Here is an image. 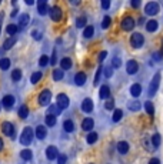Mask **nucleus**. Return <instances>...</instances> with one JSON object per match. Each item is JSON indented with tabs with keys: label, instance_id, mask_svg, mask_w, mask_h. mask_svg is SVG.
Wrapping results in <instances>:
<instances>
[{
	"label": "nucleus",
	"instance_id": "10",
	"mask_svg": "<svg viewBox=\"0 0 163 164\" xmlns=\"http://www.w3.org/2000/svg\"><path fill=\"white\" fill-rule=\"evenodd\" d=\"M69 104H70L69 97H67L66 94L60 93V94L57 96V104H56V106H57L60 110H64V109H67V107H69Z\"/></svg>",
	"mask_w": 163,
	"mask_h": 164
},
{
	"label": "nucleus",
	"instance_id": "42",
	"mask_svg": "<svg viewBox=\"0 0 163 164\" xmlns=\"http://www.w3.org/2000/svg\"><path fill=\"white\" fill-rule=\"evenodd\" d=\"M102 71H103V67H102V66H99V67H97L96 74H95V80H93V84H95V86H96V84H99V82H100V74H102Z\"/></svg>",
	"mask_w": 163,
	"mask_h": 164
},
{
	"label": "nucleus",
	"instance_id": "49",
	"mask_svg": "<svg viewBox=\"0 0 163 164\" xmlns=\"http://www.w3.org/2000/svg\"><path fill=\"white\" fill-rule=\"evenodd\" d=\"M66 161H67L66 154H60V156H57V164H66Z\"/></svg>",
	"mask_w": 163,
	"mask_h": 164
},
{
	"label": "nucleus",
	"instance_id": "20",
	"mask_svg": "<svg viewBox=\"0 0 163 164\" xmlns=\"http://www.w3.org/2000/svg\"><path fill=\"white\" fill-rule=\"evenodd\" d=\"M130 94L133 96V97H139V96L142 94V86L139 83L133 84V86L130 87Z\"/></svg>",
	"mask_w": 163,
	"mask_h": 164
},
{
	"label": "nucleus",
	"instance_id": "29",
	"mask_svg": "<svg viewBox=\"0 0 163 164\" xmlns=\"http://www.w3.org/2000/svg\"><path fill=\"white\" fill-rule=\"evenodd\" d=\"M52 76H53V80H54V82H60V80L64 77V73H63L62 69H54Z\"/></svg>",
	"mask_w": 163,
	"mask_h": 164
},
{
	"label": "nucleus",
	"instance_id": "46",
	"mask_svg": "<svg viewBox=\"0 0 163 164\" xmlns=\"http://www.w3.org/2000/svg\"><path fill=\"white\" fill-rule=\"evenodd\" d=\"M122 64V60L119 57H113L112 60V69H119Z\"/></svg>",
	"mask_w": 163,
	"mask_h": 164
},
{
	"label": "nucleus",
	"instance_id": "23",
	"mask_svg": "<svg viewBox=\"0 0 163 164\" xmlns=\"http://www.w3.org/2000/svg\"><path fill=\"white\" fill-rule=\"evenodd\" d=\"M20 157L26 161H30L33 158V153H32V150H29V148H25V150L20 151Z\"/></svg>",
	"mask_w": 163,
	"mask_h": 164
},
{
	"label": "nucleus",
	"instance_id": "15",
	"mask_svg": "<svg viewBox=\"0 0 163 164\" xmlns=\"http://www.w3.org/2000/svg\"><path fill=\"white\" fill-rule=\"evenodd\" d=\"M59 153H57V148L54 147V146H49L46 148V157L49 160H54V158H57Z\"/></svg>",
	"mask_w": 163,
	"mask_h": 164
},
{
	"label": "nucleus",
	"instance_id": "32",
	"mask_svg": "<svg viewBox=\"0 0 163 164\" xmlns=\"http://www.w3.org/2000/svg\"><path fill=\"white\" fill-rule=\"evenodd\" d=\"M60 113H62V110H60L56 104L50 106V107H49V110H47V114H49V116H54V117H57Z\"/></svg>",
	"mask_w": 163,
	"mask_h": 164
},
{
	"label": "nucleus",
	"instance_id": "56",
	"mask_svg": "<svg viewBox=\"0 0 163 164\" xmlns=\"http://www.w3.org/2000/svg\"><path fill=\"white\" fill-rule=\"evenodd\" d=\"M138 25H145V17H139V20H138Z\"/></svg>",
	"mask_w": 163,
	"mask_h": 164
},
{
	"label": "nucleus",
	"instance_id": "26",
	"mask_svg": "<svg viewBox=\"0 0 163 164\" xmlns=\"http://www.w3.org/2000/svg\"><path fill=\"white\" fill-rule=\"evenodd\" d=\"M42 77H43L42 71H34V73L30 76V82H32V84H37V83L42 80Z\"/></svg>",
	"mask_w": 163,
	"mask_h": 164
},
{
	"label": "nucleus",
	"instance_id": "27",
	"mask_svg": "<svg viewBox=\"0 0 163 164\" xmlns=\"http://www.w3.org/2000/svg\"><path fill=\"white\" fill-rule=\"evenodd\" d=\"M160 143H162V137H160L159 133H155V134L152 135V147L157 148L160 146Z\"/></svg>",
	"mask_w": 163,
	"mask_h": 164
},
{
	"label": "nucleus",
	"instance_id": "39",
	"mask_svg": "<svg viewBox=\"0 0 163 164\" xmlns=\"http://www.w3.org/2000/svg\"><path fill=\"white\" fill-rule=\"evenodd\" d=\"M21 76H23V74H21V70L20 69H14L12 71V80H13V82H19V80L21 78Z\"/></svg>",
	"mask_w": 163,
	"mask_h": 164
},
{
	"label": "nucleus",
	"instance_id": "17",
	"mask_svg": "<svg viewBox=\"0 0 163 164\" xmlns=\"http://www.w3.org/2000/svg\"><path fill=\"white\" fill-rule=\"evenodd\" d=\"M34 134H36V137H37L39 140H45L47 135V130L45 126H37L36 127V131H34Z\"/></svg>",
	"mask_w": 163,
	"mask_h": 164
},
{
	"label": "nucleus",
	"instance_id": "57",
	"mask_svg": "<svg viewBox=\"0 0 163 164\" xmlns=\"http://www.w3.org/2000/svg\"><path fill=\"white\" fill-rule=\"evenodd\" d=\"M3 147H4V143H3V140H2V137H0V151L3 150Z\"/></svg>",
	"mask_w": 163,
	"mask_h": 164
},
{
	"label": "nucleus",
	"instance_id": "12",
	"mask_svg": "<svg viewBox=\"0 0 163 164\" xmlns=\"http://www.w3.org/2000/svg\"><path fill=\"white\" fill-rule=\"evenodd\" d=\"M37 12L40 16H45L49 13V6H47L46 0H39L37 2Z\"/></svg>",
	"mask_w": 163,
	"mask_h": 164
},
{
	"label": "nucleus",
	"instance_id": "54",
	"mask_svg": "<svg viewBox=\"0 0 163 164\" xmlns=\"http://www.w3.org/2000/svg\"><path fill=\"white\" fill-rule=\"evenodd\" d=\"M130 6H132L133 9H138L139 6H140V2H139V0H133V2L130 3Z\"/></svg>",
	"mask_w": 163,
	"mask_h": 164
},
{
	"label": "nucleus",
	"instance_id": "44",
	"mask_svg": "<svg viewBox=\"0 0 163 164\" xmlns=\"http://www.w3.org/2000/svg\"><path fill=\"white\" fill-rule=\"evenodd\" d=\"M113 107H114V100L113 98H107L105 103V109L106 110H113Z\"/></svg>",
	"mask_w": 163,
	"mask_h": 164
},
{
	"label": "nucleus",
	"instance_id": "3",
	"mask_svg": "<svg viewBox=\"0 0 163 164\" xmlns=\"http://www.w3.org/2000/svg\"><path fill=\"white\" fill-rule=\"evenodd\" d=\"M39 104L40 106H49L50 104V100H52V91L45 89V90L40 91V94H39Z\"/></svg>",
	"mask_w": 163,
	"mask_h": 164
},
{
	"label": "nucleus",
	"instance_id": "61",
	"mask_svg": "<svg viewBox=\"0 0 163 164\" xmlns=\"http://www.w3.org/2000/svg\"><path fill=\"white\" fill-rule=\"evenodd\" d=\"M0 110H2V101H0Z\"/></svg>",
	"mask_w": 163,
	"mask_h": 164
},
{
	"label": "nucleus",
	"instance_id": "34",
	"mask_svg": "<svg viewBox=\"0 0 163 164\" xmlns=\"http://www.w3.org/2000/svg\"><path fill=\"white\" fill-rule=\"evenodd\" d=\"M17 32H19V27H17L16 25H9L7 27H6V33L12 37H14V34H16Z\"/></svg>",
	"mask_w": 163,
	"mask_h": 164
},
{
	"label": "nucleus",
	"instance_id": "55",
	"mask_svg": "<svg viewBox=\"0 0 163 164\" xmlns=\"http://www.w3.org/2000/svg\"><path fill=\"white\" fill-rule=\"evenodd\" d=\"M149 164H160L159 158H152L150 161H149Z\"/></svg>",
	"mask_w": 163,
	"mask_h": 164
},
{
	"label": "nucleus",
	"instance_id": "43",
	"mask_svg": "<svg viewBox=\"0 0 163 164\" xmlns=\"http://www.w3.org/2000/svg\"><path fill=\"white\" fill-rule=\"evenodd\" d=\"M122 117H123V111H122L120 109L114 110V113H113V121H114V123H117L119 120H122Z\"/></svg>",
	"mask_w": 163,
	"mask_h": 164
},
{
	"label": "nucleus",
	"instance_id": "21",
	"mask_svg": "<svg viewBox=\"0 0 163 164\" xmlns=\"http://www.w3.org/2000/svg\"><path fill=\"white\" fill-rule=\"evenodd\" d=\"M100 98H103V100H107L109 96H110V87L107 86V84H103V86L100 87Z\"/></svg>",
	"mask_w": 163,
	"mask_h": 164
},
{
	"label": "nucleus",
	"instance_id": "47",
	"mask_svg": "<svg viewBox=\"0 0 163 164\" xmlns=\"http://www.w3.org/2000/svg\"><path fill=\"white\" fill-rule=\"evenodd\" d=\"M103 74H105L106 78H110L113 74V69L112 67H103Z\"/></svg>",
	"mask_w": 163,
	"mask_h": 164
},
{
	"label": "nucleus",
	"instance_id": "52",
	"mask_svg": "<svg viewBox=\"0 0 163 164\" xmlns=\"http://www.w3.org/2000/svg\"><path fill=\"white\" fill-rule=\"evenodd\" d=\"M102 7L105 9V10H107V9L110 7V2H109V0H102Z\"/></svg>",
	"mask_w": 163,
	"mask_h": 164
},
{
	"label": "nucleus",
	"instance_id": "13",
	"mask_svg": "<svg viewBox=\"0 0 163 164\" xmlns=\"http://www.w3.org/2000/svg\"><path fill=\"white\" fill-rule=\"evenodd\" d=\"M29 23H30V16L27 14V13H23V14L19 17V26H17V27H19V30H20V29H25V27L29 25Z\"/></svg>",
	"mask_w": 163,
	"mask_h": 164
},
{
	"label": "nucleus",
	"instance_id": "41",
	"mask_svg": "<svg viewBox=\"0 0 163 164\" xmlns=\"http://www.w3.org/2000/svg\"><path fill=\"white\" fill-rule=\"evenodd\" d=\"M45 121H46V126H49V127H53V126H56V117L54 116H46V119H45Z\"/></svg>",
	"mask_w": 163,
	"mask_h": 164
},
{
	"label": "nucleus",
	"instance_id": "18",
	"mask_svg": "<svg viewBox=\"0 0 163 164\" xmlns=\"http://www.w3.org/2000/svg\"><path fill=\"white\" fill-rule=\"evenodd\" d=\"M93 126H95V121H93V119H90V117H87V119H84L83 121H82V128H83L84 131H90L93 128Z\"/></svg>",
	"mask_w": 163,
	"mask_h": 164
},
{
	"label": "nucleus",
	"instance_id": "9",
	"mask_svg": "<svg viewBox=\"0 0 163 164\" xmlns=\"http://www.w3.org/2000/svg\"><path fill=\"white\" fill-rule=\"evenodd\" d=\"M14 103H16L14 96H13V94H6L3 97V100H2V106H3L6 110H10V109H13Z\"/></svg>",
	"mask_w": 163,
	"mask_h": 164
},
{
	"label": "nucleus",
	"instance_id": "50",
	"mask_svg": "<svg viewBox=\"0 0 163 164\" xmlns=\"http://www.w3.org/2000/svg\"><path fill=\"white\" fill-rule=\"evenodd\" d=\"M56 62H57V53H56V49L53 50V53H52V59H50V64L54 66L56 64Z\"/></svg>",
	"mask_w": 163,
	"mask_h": 164
},
{
	"label": "nucleus",
	"instance_id": "35",
	"mask_svg": "<svg viewBox=\"0 0 163 164\" xmlns=\"http://www.w3.org/2000/svg\"><path fill=\"white\" fill-rule=\"evenodd\" d=\"M97 139H99V135H97V133H95V131H92V133H89L87 137H86V141H87L89 144H95L97 141Z\"/></svg>",
	"mask_w": 163,
	"mask_h": 164
},
{
	"label": "nucleus",
	"instance_id": "62",
	"mask_svg": "<svg viewBox=\"0 0 163 164\" xmlns=\"http://www.w3.org/2000/svg\"><path fill=\"white\" fill-rule=\"evenodd\" d=\"M0 33H2V29H0Z\"/></svg>",
	"mask_w": 163,
	"mask_h": 164
},
{
	"label": "nucleus",
	"instance_id": "45",
	"mask_svg": "<svg viewBox=\"0 0 163 164\" xmlns=\"http://www.w3.org/2000/svg\"><path fill=\"white\" fill-rule=\"evenodd\" d=\"M110 23H112V19L109 16H105L103 17V21H102V27H103V29H107L109 26H110Z\"/></svg>",
	"mask_w": 163,
	"mask_h": 164
},
{
	"label": "nucleus",
	"instance_id": "2",
	"mask_svg": "<svg viewBox=\"0 0 163 164\" xmlns=\"http://www.w3.org/2000/svg\"><path fill=\"white\" fill-rule=\"evenodd\" d=\"M130 44L133 46L134 49H140L145 44V37H143L142 33H133L132 37H130Z\"/></svg>",
	"mask_w": 163,
	"mask_h": 164
},
{
	"label": "nucleus",
	"instance_id": "7",
	"mask_svg": "<svg viewBox=\"0 0 163 164\" xmlns=\"http://www.w3.org/2000/svg\"><path fill=\"white\" fill-rule=\"evenodd\" d=\"M49 14H50V19L53 21H60L63 17V10L59 6H53V7L49 9Z\"/></svg>",
	"mask_w": 163,
	"mask_h": 164
},
{
	"label": "nucleus",
	"instance_id": "36",
	"mask_svg": "<svg viewBox=\"0 0 163 164\" xmlns=\"http://www.w3.org/2000/svg\"><path fill=\"white\" fill-rule=\"evenodd\" d=\"M86 23H87L86 16H79L77 19H76V27H79V29L84 27V26H86Z\"/></svg>",
	"mask_w": 163,
	"mask_h": 164
},
{
	"label": "nucleus",
	"instance_id": "5",
	"mask_svg": "<svg viewBox=\"0 0 163 164\" xmlns=\"http://www.w3.org/2000/svg\"><path fill=\"white\" fill-rule=\"evenodd\" d=\"M122 29L125 30V32H130V30L134 29V26H136V23H134V19L132 16H125L123 19H122Z\"/></svg>",
	"mask_w": 163,
	"mask_h": 164
},
{
	"label": "nucleus",
	"instance_id": "25",
	"mask_svg": "<svg viewBox=\"0 0 163 164\" xmlns=\"http://www.w3.org/2000/svg\"><path fill=\"white\" fill-rule=\"evenodd\" d=\"M63 128H64L66 133H72V131H75V123L72 120H64L63 121Z\"/></svg>",
	"mask_w": 163,
	"mask_h": 164
},
{
	"label": "nucleus",
	"instance_id": "24",
	"mask_svg": "<svg viewBox=\"0 0 163 164\" xmlns=\"http://www.w3.org/2000/svg\"><path fill=\"white\" fill-rule=\"evenodd\" d=\"M157 27H159V23H157L156 20H149L146 23V30H147V32H150V33L156 32V30H157Z\"/></svg>",
	"mask_w": 163,
	"mask_h": 164
},
{
	"label": "nucleus",
	"instance_id": "6",
	"mask_svg": "<svg viewBox=\"0 0 163 164\" xmlns=\"http://www.w3.org/2000/svg\"><path fill=\"white\" fill-rule=\"evenodd\" d=\"M159 84H160V73H156L153 76L150 82V86H149V96H155L157 89H159Z\"/></svg>",
	"mask_w": 163,
	"mask_h": 164
},
{
	"label": "nucleus",
	"instance_id": "11",
	"mask_svg": "<svg viewBox=\"0 0 163 164\" xmlns=\"http://www.w3.org/2000/svg\"><path fill=\"white\" fill-rule=\"evenodd\" d=\"M139 70V64L136 60H129L127 62V64H126V71H127V74H136Z\"/></svg>",
	"mask_w": 163,
	"mask_h": 164
},
{
	"label": "nucleus",
	"instance_id": "37",
	"mask_svg": "<svg viewBox=\"0 0 163 164\" xmlns=\"http://www.w3.org/2000/svg\"><path fill=\"white\" fill-rule=\"evenodd\" d=\"M0 69H2V70L10 69V59H7V57H2V59H0Z\"/></svg>",
	"mask_w": 163,
	"mask_h": 164
},
{
	"label": "nucleus",
	"instance_id": "59",
	"mask_svg": "<svg viewBox=\"0 0 163 164\" xmlns=\"http://www.w3.org/2000/svg\"><path fill=\"white\" fill-rule=\"evenodd\" d=\"M17 12H19V10H17V9H14V10H13V12H12V16H16V14H17Z\"/></svg>",
	"mask_w": 163,
	"mask_h": 164
},
{
	"label": "nucleus",
	"instance_id": "48",
	"mask_svg": "<svg viewBox=\"0 0 163 164\" xmlns=\"http://www.w3.org/2000/svg\"><path fill=\"white\" fill-rule=\"evenodd\" d=\"M32 37L36 39V40H42V33L39 30H32Z\"/></svg>",
	"mask_w": 163,
	"mask_h": 164
},
{
	"label": "nucleus",
	"instance_id": "60",
	"mask_svg": "<svg viewBox=\"0 0 163 164\" xmlns=\"http://www.w3.org/2000/svg\"><path fill=\"white\" fill-rule=\"evenodd\" d=\"M159 53H160V54H162V56H163V44H162V49H160V51H159Z\"/></svg>",
	"mask_w": 163,
	"mask_h": 164
},
{
	"label": "nucleus",
	"instance_id": "40",
	"mask_svg": "<svg viewBox=\"0 0 163 164\" xmlns=\"http://www.w3.org/2000/svg\"><path fill=\"white\" fill-rule=\"evenodd\" d=\"M49 63H50V57L46 56V54H43L42 57H40V60H39V66H40V67H46Z\"/></svg>",
	"mask_w": 163,
	"mask_h": 164
},
{
	"label": "nucleus",
	"instance_id": "4",
	"mask_svg": "<svg viewBox=\"0 0 163 164\" xmlns=\"http://www.w3.org/2000/svg\"><path fill=\"white\" fill-rule=\"evenodd\" d=\"M2 131H3L7 137H10V139H14V135H16V128H14V124L10 123V121H4V123L2 124Z\"/></svg>",
	"mask_w": 163,
	"mask_h": 164
},
{
	"label": "nucleus",
	"instance_id": "16",
	"mask_svg": "<svg viewBox=\"0 0 163 164\" xmlns=\"http://www.w3.org/2000/svg\"><path fill=\"white\" fill-rule=\"evenodd\" d=\"M86 78H87L86 73H84V71H79V73L75 76V83H76V86H83L84 83H86Z\"/></svg>",
	"mask_w": 163,
	"mask_h": 164
},
{
	"label": "nucleus",
	"instance_id": "28",
	"mask_svg": "<svg viewBox=\"0 0 163 164\" xmlns=\"http://www.w3.org/2000/svg\"><path fill=\"white\" fill-rule=\"evenodd\" d=\"M72 59L70 57H63L62 62H60V66H62V70H69L72 69Z\"/></svg>",
	"mask_w": 163,
	"mask_h": 164
},
{
	"label": "nucleus",
	"instance_id": "30",
	"mask_svg": "<svg viewBox=\"0 0 163 164\" xmlns=\"http://www.w3.org/2000/svg\"><path fill=\"white\" fill-rule=\"evenodd\" d=\"M127 107H129L130 111H139L142 109V103L138 101V100H134V101H130L129 104H127Z\"/></svg>",
	"mask_w": 163,
	"mask_h": 164
},
{
	"label": "nucleus",
	"instance_id": "1",
	"mask_svg": "<svg viewBox=\"0 0 163 164\" xmlns=\"http://www.w3.org/2000/svg\"><path fill=\"white\" fill-rule=\"evenodd\" d=\"M32 141H33V128L26 127L20 134V143L23 144V146H29Z\"/></svg>",
	"mask_w": 163,
	"mask_h": 164
},
{
	"label": "nucleus",
	"instance_id": "58",
	"mask_svg": "<svg viewBox=\"0 0 163 164\" xmlns=\"http://www.w3.org/2000/svg\"><path fill=\"white\" fill-rule=\"evenodd\" d=\"M33 3H34L33 0H26V4H29V6H32Z\"/></svg>",
	"mask_w": 163,
	"mask_h": 164
},
{
	"label": "nucleus",
	"instance_id": "31",
	"mask_svg": "<svg viewBox=\"0 0 163 164\" xmlns=\"http://www.w3.org/2000/svg\"><path fill=\"white\" fill-rule=\"evenodd\" d=\"M17 114H19V117L20 119H27V116H29V109H27V106H20V109H19V111H17Z\"/></svg>",
	"mask_w": 163,
	"mask_h": 164
},
{
	"label": "nucleus",
	"instance_id": "53",
	"mask_svg": "<svg viewBox=\"0 0 163 164\" xmlns=\"http://www.w3.org/2000/svg\"><path fill=\"white\" fill-rule=\"evenodd\" d=\"M152 57H153V60H155V62H160V60H162V54L157 51V53H155Z\"/></svg>",
	"mask_w": 163,
	"mask_h": 164
},
{
	"label": "nucleus",
	"instance_id": "14",
	"mask_svg": "<svg viewBox=\"0 0 163 164\" xmlns=\"http://www.w3.org/2000/svg\"><path fill=\"white\" fill-rule=\"evenodd\" d=\"M82 110L84 113H92L93 111V101L92 98H84L83 101H82Z\"/></svg>",
	"mask_w": 163,
	"mask_h": 164
},
{
	"label": "nucleus",
	"instance_id": "38",
	"mask_svg": "<svg viewBox=\"0 0 163 164\" xmlns=\"http://www.w3.org/2000/svg\"><path fill=\"white\" fill-rule=\"evenodd\" d=\"M145 109H146V111H147V114L149 116H155V107H153V103L152 101H146L145 103Z\"/></svg>",
	"mask_w": 163,
	"mask_h": 164
},
{
	"label": "nucleus",
	"instance_id": "19",
	"mask_svg": "<svg viewBox=\"0 0 163 164\" xmlns=\"http://www.w3.org/2000/svg\"><path fill=\"white\" fill-rule=\"evenodd\" d=\"M129 143L127 141H119L117 143V151L120 153V154H126V153L129 151Z\"/></svg>",
	"mask_w": 163,
	"mask_h": 164
},
{
	"label": "nucleus",
	"instance_id": "51",
	"mask_svg": "<svg viewBox=\"0 0 163 164\" xmlns=\"http://www.w3.org/2000/svg\"><path fill=\"white\" fill-rule=\"evenodd\" d=\"M106 56H107V51H105V50H103V51H100V53H99V57H97V60L102 63L106 59Z\"/></svg>",
	"mask_w": 163,
	"mask_h": 164
},
{
	"label": "nucleus",
	"instance_id": "33",
	"mask_svg": "<svg viewBox=\"0 0 163 164\" xmlns=\"http://www.w3.org/2000/svg\"><path fill=\"white\" fill-rule=\"evenodd\" d=\"M95 34V27L93 26H86L83 30V37H86V39H90V37Z\"/></svg>",
	"mask_w": 163,
	"mask_h": 164
},
{
	"label": "nucleus",
	"instance_id": "8",
	"mask_svg": "<svg viewBox=\"0 0 163 164\" xmlns=\"http://www.w3.org/2000/svg\"><path fill=\"white\" fill-rule=\"evenodd\" d=\"M145 13L149 14V16H155L159 13V4L156 2H149V3L145 6Z\"/></svg>",
	"mask_w": 163,
	"mask_h": 164
},
{
	"label": "nucleus",
	"instance_id": "22",
	"mask_svg": "<svg viewBox=\"0 0 163 164\" xmlns=\"http://www.w3.org/2000/svg\"><path fill=\"white\" fill-rule=\"evenodd\" d=\"M16 41H17L16 36H14V37H9L7 40L3 43V50H10L13 46H14V43H16Z\"/></svg>",
	"mask_w": 163,
	"mask_h": 164
}]
</instances>
